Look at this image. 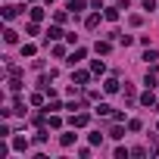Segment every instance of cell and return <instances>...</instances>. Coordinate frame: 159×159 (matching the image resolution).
Here are the masks:
<instances>
[{"label": "cell", "instance_id": "obj_1", "mask_svg": "<svg viewBox=\"0 0 159 159\" xmlns=\"http://www.w3.org/2000/svg\"><path fill=\"white\" fill-rule=\"evenodd\" d=\"M91 72H94V75H103V72H106V62H103V59H94V62H91Z\"/></svg>", "mask_w": 159, "mask_h": 159}, {"label": "cell", "instance_id": "obj_2", "mask_svg": "<svg viewBox=\"0 0 159 159\" xmlns=\"http://www.w3.org/2000/svg\"><path fill=\"white\" fill-rule=\"evenodd\" d=\"M72 125H75V128H84V125H88V116H84V112L72 116Z\"/></svg>", "mask_w": 159, "mask_h": 159}, {"label": "cell", "instance_id": "obj_3", "mask_svg": "<svg viewBox=\"0 0 159 159\" xmlns=\"http://www.w3.org/2000/svg\"><path fill=\"white\" fill-rule=\"evenodd\" d=\"M140 103H143V106H156V97H153V88H150V91H147V94L140 97Z\"/></svg>", "mask_w": 159, "mask_h": 159}, {"label": "cell", "instance_id": "obj_4", "mask_svg": "<svg viewBox=\"0 0 159 159\" xmlns=\"http://www.w3.org/2000/svg\"><path fill=\"white\" fill-rule=\"evenodd\" d=\"M81 10H84V3H81V0H72V3H69V13H72V16H78Z\"/></svg>", "mask_w": 159, "mask_h": 159}, {"label": "cell", "instance_id": "obj_5", "mask_svg": "<svg viewBox=\"0 0 159 159\" xmlns=\"http://www.w3.org/2000/svg\"><path fill=\"white\" fill-rule=\"evenodd\" d=\"M103 88H106L109 94H116V91H119V81H116V78H106V81H103Z\"/></svg>", "mask_w": 159, "mask_h": 159}, {"label": "cell", "instance_id": "obj_6", "mask_svg": "<svg viewBox=\"0 0 159 159\" xmlns=\"http://www.w3.org/2000/svg\"><path fill=\"white\" fill-rule=\"evenodd\" d=\"M13 16H19V7H10V3H7V7H3V19H13Z\"/></svg>", "mask_w": 159, "mask_h": 159}, {"label": "cell", "instance_id": "obj_7", "mask_svg": "<svg viewBox=\"0 0 159 159\" xmlns=\"http://www.w3.org/2000/svg\"><path fill=\"white\" fill-rule=\"evenodd\" d=\"M119 10H122V7H109V10H106V13H103V16H106V19H109V22H116V19H119Z\"/></svg>", "mask_w": 159, "mask_h": 159}, {"label": "cell", "instance_id": "obj_8", "mask_svg": "<svg viewBox=\"0 0 159 159\" xmlns=\"http://www.w3.org/2000/svg\"><path fill=\"white\" fill-rule=\"evenodd\" d=\"M3 41H7V44H16V41H19V34H16L13 28H7V31H3Z\"/></svg>", "mask_w": 159, "mask_h": 159}, {"label": "cell", "instance_id": "obj_9", "mask_svg": "<svg viewBox=\"0 0 159 159\" xmlns=\"http://www.w3.org/2000/svg\"><path fill=\"white\" fill-rule=\"evenodd\" d=\"M44 19V10L41 7H31V22H41Z\"/></svg>", "mask_w": 159, "mask_h": 159}, {"label": "cell", "instance_id": "obj_10", "mask_svg": "<svg viewBox=\"0 0 159 159\" xmlns=\"http://www.w3.org/2000/svg\"><path fill=\"white\" fill-rule=\"evenodd\" d=\"M84 25H88V28H97V25H100V13H94V16H88V22H84Z\"/></svg>", "mask_w": 159, "mask_h": 159}, {"label": "cell", "instance_id": "obj_11", "mask_svg": "<svg viewBox=\"0 0 159 159\" xmlns=\"http://www.w3.org/2000/svg\"><path fill=\"white\" fill-rule=\"evenodd\" d=\"M47 38H50V41H56V38H62V31H59V25H50V31H47Z\"/></svg>", "mask_w": 159, "mask_h": 159}, {"label": "cell", "instance_id": "obj_12", "mask_svg": "<svg viewBox=\"0 0 159 159\" xmlns=\"http://www.w3.org/2000/svg\"><path fill=\"white\" fill-rule=\"evenodd\" d=\"M13 147H16V150H28V140H25V137H13Z\"/></svg>", "mask_w": 159, "mask_h": 159}, {"label": "cell", "instance_id": "obj_13", "mask_svg": "<svg viewBox=\"0 0 159 159\" xmlns=\"http://www.w3.org/2000/svg\"><path fill=\"white\" fill-rule=\"evenodd\" d=\"M78 59H84V50H81V47H78V50H75V53H72V56H69V62H72V66H75V62H78Z\"/></svg>", "mask_w": 159, "mask_h": 159}, {"label": "cell", "instance_id": "obj_14", "mask_svg": "<svg viewBox=\"0 0 159 159\" xmlns=\"http://www.w3.org/2000/svg\"><path fill=\"white\" fill-rule=\"evenodd\" d=\"M59 143H62V147H72V143H75V134H62Z\"/></svg>", "mask_w": 159, "mask_h": 159}, {"label": "cell", "instance_id": "obj_15", "mask_svg": "<svg viewBox=\"0 0 159 159\" xmlns=\"http://www.w3.org/2000/svg\"><path fill=\"white\" fill-rule=\"evenodd\" d=\"M88 140L97 147V143H103V134H100V131H94V134H88Z\"/></svg>", "mask_w": 159, "mask_h": 159}, {"label": "cell", "instance_id": "obj_16", "mask_svg": "<svg viewBox=\"0 0 159 159\" xmlns=\"http://www.w3.org/2000/svg\"><path fill=\"white\" fill-rule=\"evenodd\" d=\"M88 78H91L88 72H75V81H78V84H88Z\"/></svg>", "mask_w": 159, "mask_h": 159}, {"label": "cell", "instance_id": "obj_17", "mask_svg": "<svg viewBox=\"0 0 159 159\" xmlns=\"http://www.w3.org/2000/svg\"><path fill=\"white\" fill-rule=\"evenodd\" d=\"M97 53H109V41H97Z\"/></svg>", "mask_w": 159, "mask_h": 159}, {"label": "cell", "instance_id": "obj_18", "mask_svg": "<svg viewBox=\"0 0 159 159\" xmlns=\"http://www.w3.org/2000/svg\"><path fill=\"white\" fill-rule=\"evenodd\" d=\"M143 59H147V62H156V59H159V53H156V50H147V53H143Z\"/></svg>", "mask_w": 159, "mask_h": 159}, {"label": "cell", "instance_id": "obj_19", "mask_svg": "<svg viewBox=\"0 0 159 159\" xmlns=\"http://www.w3.org/2000/svg\"><path fill=\"white\" fill-rule=\"evenodd\" d=\"M109 112H112V109H109L106 103H97V116H109Z\"/></svg>", "mask_w": 159, "mask_h": 159}, {"label": "cell", "instance_id": "obj_20", "mask_svg": "<svg viewBox=\"0 0 159 159\" xmlns=\"http://www.w3.org/2000/svg\"><path fill=\"white\" fill-rule=\"evenodd\" d=\"M22 56H34V44H25L22 47Z\"/></svg>", "mask_w": 159, "mask_h": 159}, {"label": "cell", "instance_id": "obj_21", "mask_svg": "<svg viewBox=\"0 0 159 159\" xmlns=\"http://www.w3.org/2000/svg\"><path fill=\"white\" fill-rule=\"evenodd\" d=\"M56 109H62V106H59V100H50V103H47V112H56Z\"/></svg>", "mask_w": 159, "mask_h": 159}, {"label": "cell", "instance_id": "obj_22", "mask_svg": "<svg viewBox=\"0 0 159 159\" xmlns=\"http://www.w3.org/2000/svg\"><path fill=\"white\" fill-rule=\"evenodd\" d=\"M128 128H131V131H140L143 125H140V119H131V122H128Z\"/></svg>", "mask_w": 159, "mask_h": 159}, {"label": "cell", "instance_id": "obj_23", "mask_svg": "<svg viewBox=\"0 0 159 159\" xmlns=\"http://www.w3.org/2000/svg\"><path fill=\"white\" fill-rule=\"evenodd\" d=\"M143 10H156V0H143Z\"/></svg>", "mask_w": 159, "mask_h": 159}, {"label": "cell", "instance_id": "obj_24", "mask_svg": "<svg viewBox=\"0 0 159 159\" xmlns=\"http://www.w3.org/2000/svg\"><path fill=\"white\" fill-rule=\"evenodd\" d=\"M31 3H34V0H31Z\"/></svg>", "mask_w": 159, "mask_h": 159}]
</instances>
